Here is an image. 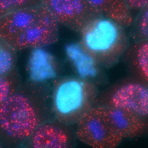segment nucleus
Masks as SVG:
<instances>
[{
    "mask_svg": "<svg viewBox=\"0 0 148 148\" xmlns=\"http://www.w3.org/2000/svg\"><path fill=\"white\" fill-rule=\"evenodd\" d=\"M32 82L20 85L0 104V147L22 146L40 125L49 120L44 88Z\"/></svg>",
    "mask_w": 148,
    "mask_h": 148,
    "instance_id": "1",
    "label": "nucleus"
},
{
    "mask_svg": "<svg viewBox=\"0 0 148 148\" xmlns=\"http://www.w3.org/2000/svg\"><path fill=\"white\" fill-rule=\"evenodd\" d=\"M58 22L43 4L0 18V37L15 51L42 48L58 40Z\"/></svg>",
    "mask_w": 148,
    "mask_h": 148,
    "instance_id": "2",
    "label": "nucleus"
},
{
    "mask_svg": "<svg viewBox=\"0 0 148 148\" xmlns=\"http://www.w3.org/2000/svg\"><path fill=\"white\" fill-rule=\"evenodd\" d=\"M80 33V43L99 65L114 64L129 47L125 28L103 16L88 22Z\"/></svg>",
    "mask_w": 148,
    "mask_h": 148,
    "instance_id": "3",
    "label": "nucleus"
},
{
    "mask_svg": "<svg viewBox=\"0 0 148 148\" xmlns=\"http://www.w3.org/2000/svg\"><path fill=\"white\" fill-rule=\"evenodd\" d=\"M97 90L86 79L67 77L58 81L53 93V110L58 121L77 124L95 106Z\"/></svg>",
    "mask_w": 148,
    "mask_h": 148,
    "instance_id": "4",
    "label": "nucleus"
},
{
    "mask_svg": "<svg viewBox=\"0 0 148 148\" xmlns=\"http://www.w3.org/2000/svg\"><path fill=\"white\" fill-rule=\"evenodd\" d=\"M76 124L77 138L92 148H115L123 139L112 125L103 105H95Z\"/></svg>",
    "mask_w": 148,
    "mask_h": 148,
    "instance_id": "5",
    "label": "nucleus"
},
{
    "mask_svg": "<svg viewBox=\"0 0 148 148\" xmlns=\"http://www.w3.org/2000/svg\"><path fill=\"white\" fill-rule=\"evenodd\" d=\"M58 23L80 32L88 22L102 16L87 0H41Z\"/></svg>",
    "mask_w": 148,
    "mask_h": 148,
    "instance_id": "6",
    "label": "nucleus"
},
{
    "mask_svg": "<svg viewBox=\"0 0 148 148\" xmlns=\"http://www.w3.org/2000/svg\"><path fill=\"white\" fill-rule=\"evenodd\" d=\"M103 105L125 109L146 117L148 114V88L139 82L124 83L111 91Z\"/></svg>",
    "mask_w": 148,
    "mask_h": 148,
    "instance_id": "7",
    "label": "nucleus"
},
{
    "mask_svg": "<svg viewBox=\"0 0 148 148\" xmlns=\"http://www.w3.org/2000/svg\"><path fill=\"white\" fill-rule=\"evenodd\" d=\"M45 121L36 129L22 145L31 148H66L71 143V137L63 124Z\"/></svg>",
    "mask_w": 148,
    "mask_h": 148,
    "instance_id": "8",
    "label": "nucleus"
},
{
    "mask_svg": "<svg viewBox=\"0 0 148 148\" xmlns=\"http://www.w3.org/2000/svg\"><path fill=\"white\" fill-rule=\"evenodd\" d=\"M104 106L112 125L123 138H136L146 131V117L125 109Z\"/></svg>",
    "mask_w": 148,
    "mask_h": 148,
    "instance_id": "9",
    "label": "nucleus"
},
{
    "mask_svg": "<svg viewBox=\"0 0 148 148\" xmlns=\"http://www.w3.org/2000/svg\"><path fill=\"white\" fill-rule=\"evenodd\" d=\"M28 68L32 82L37 83L55 78L58 73L54 57L42 48L33 49Z\"/></svg>",
    "mask_w": 148,
    "mask_h": 148,
    "instance_id": "10",
    "label": "nucleus"
},
{
    "mask_svg": "<svg viewBox=\"0 0 148 148\" xmlns=\"http://www.w3.org/2000/svg\"><path fill=\"white\" fill-rule=\"evenodd\" d=\"M87 1L102 16L113 20L124 28L133 24L134 18L126 0H87Z\"/></svg>",
    "mask_w": 148,
    "mask_h": 148,
    "instance_id": "11",
    "label": "nucleus"
},
{
    "mask_svg": "<svg viewBox=\"0 0 148 148\" xmlns=\"http://www.w3.org/2000/svg\"><path fill=\"white\" fill-rule=\"evenodd\" d=\"M66 53L81 78L87 79L95 77L99 64L79 43L69 44L65 47Z\"/></svg>",
    "mask_w": 148,
    "mask_h": 148,
    "instance_id": "12",
    "label": "nucleus"
},
{
    "mask_svg": "<svg viewBox=\"0 0 148 148\" xmlns=\"http://www.w3.org/2000/svg\"><path fill=\"white\" fill-rule=\"evenodd\" d=\"M128 50L127 58L131 67L140 79L148 82V40L136 41Z\"/></svg>",
    "mask_w": 148,
    "mask_h": 148,
    "instance_id": "13",
    "label": "nucleus"
},
{
    "mask_svg": "<svg viewBox=\"0 0 148 148\" xmlns=\"http://www.w3.org/2000/svg\"><path fill=\"white\" fill-rule=\"evenodd\" d=\"M16 53L0 37V77L8 75L15 69Z\"/></svg>",
    "mask_w": 148,
    "mask_h": 148,
    "instance_id": "14",
    "label": "nucleus"
},
{
    "mask_svg": "<svg viewBox=\"0 0 148 148\" xmlns=\"http://www.w3.org/2000/svg\"><path fill=\"white\" fill-rule=\"evenodd\" d=\"M21 85L16 68L8 75L0 77V104L6 100Z\"/></svg>",
    "mask_w": 148,
    "mask_h": 148,
    "instance_id": "15",
    "label": "nucleus"
},
{
    "mask_svg": "<svg viewBox=\"0 0 148 148\" xmlns=\"http://www.w3.org/2000/svg\"><path fill=\"white\" fill-rule=\"evenodd\" d=\"M41 4V0H0V18L16 11Z\"/></svg>",
    "mask_w": 148,
    "mask_h": 148,
    "instance_id": "16",
    "label": "nucleus"
},
{
    "mask_svg": "<svg viewBox=\"0 0 148 148\" xmlns=\"http://www.w3.org/2000/svg\"><path fill=\"white\" fill-rule=\"evenodd\" d=\"M132 36L136 41L148 40V8L140 11Z\"/></svg>",
    "mask_w": 148,
    "mask_h": 148,
    "instance_id": "17",
    "label": "nucleus"
},
{
    "mask_svg": "<svg viewBox=\"0 0 148 148\" xmlns=\"http://www.w3.org/2000/svg\"><path fill=\"white\" fill-rule=\"evenodd\" d=\"M130 10L140 11L148 8V0H126Z\"/></svg>",
    "mask_w": 148,
    "mask_h": 148,
    "instance_id": "18",
    "label": "nucleus"
}]
</instances>
